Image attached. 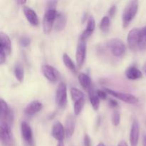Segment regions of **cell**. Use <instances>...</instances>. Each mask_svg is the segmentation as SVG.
<instances>
[{"label": "cell", "instance_id": "f546056e", "mask_svg": "<svg viewBox=\"0 0 146 146\" xmlns=\"http://www.w3.org/2000/svg\"><path fill=\"white\" fill-rule=\"evenodd\" d=\"M19 43L22 46L26 47L30 44V43H31V38L29 36H21L20 38Z\"/></svg>", "mask_w": 146, "mask_h": 146}, {"label": "cell", "instance_id": "e575fe53", "mask_svg": "<svg viewBox=\"0 0 146 146\" xmlns=\"http://www.w3.org/2000/svg\"><path fill=\"white\" fill-rule=\"evenodd\" d=\"M118 146H128L127 143L124 141H121V142H119V143L118 144Z\"/></svg>", "mask_w": 146, "mask_h": 146}, {"label": "cell", "instance_id": "cb8c5ba5", "mask_svg": "<svg viewBox=\"0 0 146 146\" xmlns=\"http://www.w3.org/2000/svg\"><path fill=\"white\" fill-rule=\"evenodd\" d=\"M70 91H71V98H72L74 103L81 101L82 99H85V95H84V94L83 93V91H81L78 88H71Z\"/></svg>", "mask_w": 146, "mask_h": 146}, {"label": "cell", "instance_id": "2e32d148", "mask_svg": "<svg viewBox=\"0 0 146 146\" xmlns=\"http://www.w3.org/2000/svg\"><path fill=\"white\" fill-rule=\"evenodd\" d=\"M95 27H96V21L95 19H94V17L91 16L88 18V21H87V26L86 29L83 31V33L81 34V41H85L87 38L90 36L91 35V34L93 33V31H94L95 29Z\"/></svg>", "mask_w": 146, "mask_h": 146}, {"label": "cell", "instance_id": "5bb4252c", "mask_svg": "<svg viewBox=\"0 0 146 146\" xmlns=\"http://www.w3.org/2000/svg\"><path fill=\"white\" fill-rule=\"evenodd\" d=\"M140 135V125L137 120L133 121L130 132V143L131 146H137L138 143V139Z\"/></svg>", "mask_w": 146, "mask_h": 146}, {"label": "cell", "instance_id": "44dd1931", "mask_svg": "<svg viewBox=\"0 0 146 146\" xmlns=\"http://www.w3.org/2000/svg\"><path fill=\"white\" fill-rule=\"evenodd\" d=\"M66 24V17L63 13L58 12L55 21V29L56 31H61L64 29Z\"/></svg>", "mask_w": 146, "mask_h": 146}, {"label": "cell", "instance_id": "d6a6232c", "mask_svg": "<svg viewBox=\"0 0 146 146\" xmlns=\"http://www.w3.org/2000/svg\"><path fill=\"white\" fill-rule=\"evenodd\" d=\"M115 11H116V6L113 5L108 10V15H109V17H113L115 14Z\"/></svg>", "mask_w": 146, "mask_h": 146}, {"label": "cell", "instance_id": "8d00e7d4", "mask_svg": "<svg viewBox=\"0 0 146 146\" xmlns=\"http://www.w3.org/2000/svg\"><path fill=\"white\" fill-rule=\"evenodd\" d=\"M17 4H21V5H23V4H26V3H27V1H22V0H21V1H17Z\"/></svg>", "mask_w": 146, "mask_h": 146}, {"label": "cell", "instance_id": "1f68e13d", "mask_svg": "<svg viewBox=\"0 0 146 146\" xmlns=\"http://www.w3.org/2000/svg\"><path fill=\"white\" fill-rule=\"evenodd\" d=\"M84 146H91V138L89 135L86 134L84 138Z\"/></svg>", "mask_w": 146, "mask_h": 146}, {"label": "cell", "instance_id": "277c9868", "mask_svg": "<svg viewBox=\"0 0 146 146\" xmlns=\"http://www.w3.org/2000/svg\"><path fill=\"white\" fill-rule=\"evenodd\" d=\"M57 13L55 8H48L45 11L43 17V29L45 33H49L51 31L56 19Z\"/></svg>", "mask_w": 146, "mask_h": 146}, {"label": "cell", "instance_id": "d4e9b609", "mask_svg": "<svg viewBox=\"0 0 146 146\" xmlns=\"http://www.w3.org/2000/svg\"><path fill=\"white\" fill-rule=\"evenodd\" d=\"M63 61H64L65 66L68 69L71 70V71H73L74 73L76 72V66L74 64V61L70 58L69 56L67 54H66V53L63 55Z\"/></svg>", "mask_w": 146, "mask_h": 146}, {"label": "cell", "instance_id": "3957f363", "mask_svg": "<svg viewBox=\"0 0 146 146\" xmlns=\"http://www.w3.org/2000/svg\"><path fill=\"white\" fill-rule=\"evenodd\" d=\"M0 138L3 145L11 146L14 143L13 134L11 132V125L6 122L0 123Z\"/></svg>", "mask_w": 146, "mask_h": 146}, {"label": "cell", "instance_id": "4fadbf2b", "mask_svg": "<svg viewBox=\"0 0 146 146\" xmlns=\"http://www.w3.org/2000/svg\"><path fill=\"white\" fill-rule=\"evenodd\" d=\"M140 29L134 28L129 31L128 34V44L130 48L135 50L138 46V40H139Z\"/></svg>", "mask_w": 146, "mask_h": 146}, {"label": "cell", "instance_id": "52a82bcc", "mask_svg": "<svg viewBox=\"0 0 146 146\" xmlns=\"http://www.w3.org/2000/svg\"><path fill=\"white\" fill-rule=\"evenodd\" d=\"M56 103L61 108H64L67 104V88L65 83L61 82L56 91Z\"/></svg>", "mask_w": 146, "mask_h": 146}, {"label": "cell", "instance_id": "ba28073f", "mask_svg": "<svg viewBox=\"0 0 146 146\" xmlns=\"http://www.w3.org/2000/svg\"><path fill=\"white\" fill-rule=\"evenodd\" d=\"M21 133L23 140L28 146L33 145V133L30 125L25 121L21 123Z\"/></svg>", "mask_w": 146, "mask_h": 146}, {"label": "cell", "instance_id": "f1b7e54d", "mask_svg": "<svg viewBox=\"0 0 146 146\" xmlns=\"http://www.w3.org/2000/svg\"><path fill=\"white\" fill-rule=\"evenodd\" d=\"M112 123L115 126H118L120 123V121H121V115H120L119 112L118 111H115L112 114Z\"/></svg>", "mask_w": 146, "mask_h": 146}, {"label": "cell", "instance_id": "7a4b0ae2", "mask_svg": "<svg viewBox=\"0 0 146 146\" xmlns=\"http://www.w3.org/2000/svg\"><path fill=\"white\" fill-rule=\"evenodd\" d=\"M11 50V43L9 36L5 33H0V63L5 62L7 57L9 55Z\"/></svg>", "mask_w": 146, "mask_h": 146}, {"label": "cell", "instance_id": "4dcf8cb0", "mask_svg": "<svg viewBox=\"0 0 146 146\" xmlns=\"http://www.w3.org/2000/svg\"><path fill=\"white\" fill-rule=\"evenodd\" d=\"M96 95L98 96V97L99 98L103 100L106 99L107 93L104 90H97V91H96Z\"/></svg>", "mask_w": 146, "mask_h": 146}, {"label": "cell", "instance_id": "8992f818", "mask_svg": "<svg viewBox=\"0 0 146 146\" xmlns=\"http://www.w3.org/2000/svg\"><path fill=\"white\" fill-rule=\"evenodd\" d=\"M104 91L107 93V94H110V95L113 96L115 98H118V99L121 100L123 102L127 103V104H135L138 102V99L136 96L131 94H128V93H121L118 92V91H113L110 88H105Z\"/></svg>", "mask_w": 146, "mask_h": 146}, {"label": "cell", "instance_id": "30bf717a", "mask_svg": "<svg viewBox=\"0 0 146 146\" xmlns=\"http://www.w3.org/2000/svg\"><path fill=\"white\" fill-rule=\"evenodd\" d=\"M86 55V44L84 41H81L78 43L76 53V59L78 67H81L84 64Z\"/></svg>", "mask_w": 146, "mask_h": 146}, {"label": "cell", "instance_id": "f35d334b", "mask_svg": "<svg viewBox=\"0 0 146 146\" xmlns=\"http://www.w3.org/2000/svg\"><path fill=\"white\" fill-rule=\"evenodd\" d=\"M56 146H64V144L63 142H59Z\"/></svg>", "mask_w": 146, "mask_h": 146}, {"label": "cell", "instance_id": "83f0119b", "mask_svg": "<svg viewBox=\"0 0 146 146\" xmlns=\"http://www.w3.org/2000/svg\"><path fill=\"white\" fill-rule=\"evenodd\" d=\"M85 99H82L79 101L74 103V113L75 115H78L82 111L84 105H85Z\"/></svg>", "mask_w": 146, "mask_h": 146}, {"label": "cell", "instance_id": "6da1fadb", "mask_svg": "<svg viewBox=\"0 0 146 146\" xmlns=\"http://www.w3.org/2000/svg\"><path fill=\"white\" fill-rule=\"evenodd\" d=\"M138 10V1H131L127 4L123 12L122 20L123 27H127L130 24L135 16L136 15Z\"/></svg>", "mask_w": 146, "mask_h": 146}, {"label": "cell", "instance_id": "ffe728a7", "mask_svg": "<svg viewBox=\"0 0 146 146\" xmlns=\"http://www.w3.org/2000/svg\"><path fill=\"white\" fill-rule=\"evenodd\" d=\"M125 76L131 80H137L142 77L143 74L138 68L135 66H130L125 71Z\"/></svg>", "mask_w": 146, "mask_h": 146}, {"label": "cell", "instance_id": "74e56055", "mask_svg": "<svg viewBox=\"0 0 146 146\" xmlns=\"http://www.w3.org/2000/svg\"><path fill=\"white\" fill-rule=\"evenodd\" d=\"M143 69L144 72H145V74H146V63L143 65Z\"/></svg>", "mask_w": 146, "mask_h": 146}, {"label": "cell", "instance_id": "ac0fdd59", "mask_svg": "<svg viewBox=\"0 0 146 146\" xmlns=\"http://www.w3.org/2000/svg\"><path fill=\"white\" fill-rule=\"evenodd\" d=\"M43 106L41 102L38 101H34L30 103L24 109V113L28 115H32L40 111Z\"/></svg>", "mask_w": 146, "mask_h": 146}, {"label": "cell", "instance_id": "836d02e7", "mask_svg": "<svg viewBox=\"0 0 146 146\" xmlns=\"http://www.w3.org/2000/svg\"><path fill=\"white\" fill-rule=\"evenodd\" d=\"M109 104L112 107H114V108L116 106H118V102H117L116 101H115L114 99H111V98H110L109 99Z\"/></svg>", "mask_w": 146, "mask_h": 146}, {"label": "cell", "instance_id": "ab89813d", "mask_svg": "<svg viewBox=\"0 0 146 146\" xmlns=\"http://www.w3.org/2000/svg\"><path fill=\"white\" fill-rule=\"evenodd\" d=\"M97 146H106L105 145H104V143H100L99 144H98V145H97Z\"/></svg>", "mask_w": 146, "mask_h": 146}, {"label": "cell", "instance_id": "603a6c76", "mask_svg": "<svg viewBox=\"0 0 146 146\" xmlns=\"http://www.w3.org/2000/svg\"><path fill=\"white\" fill-rule=\"evenodd\" d=\"M88 94H89L90 102H91V105H92L93 108L95 111H97V110H98L100 106V98L96 95V93L94 92L93 89L91 90L88 92Z\"/></svg>", "mask_w": 146, "mask_h": 146}, {"label": "cell", "instance_id": "7c38bea8", "mask_svg": "<svg viewBox=\"0 0 146 146\" xmlns=\"http://www.w3.org/2000/svg\"><path fill=\"white\" fill-rule=\"evenodd\" d=\"M52 136L58 142H63L66 135L65 128L59 121H56L54 123L51 130Z\"/></svg>", "mask_w": 146, "mask_h": 146}, {"label": "cell", "instance_id": "9a60e30c", "mask_svg": "<svg viewBox=\"0 0 146 146\" xmlns=\"http://www.w3.org/2000/svg\"><path fill=\"white\" fill-rule=\"evenodd\" d=\"M23 11H24V14L25 15L26 18H27V19L28 20L30 24L34 26L38 25L39 21H38V16H37L36 13L34 10H33L30 7L24 6V8H23Z\"/></svg>", "mask_w": 146, "mask_h": 146}, {"label": "cell", "instance_id": "5b68a950", "mask_svg": "<svg viewBox=\"0 0 146 146\" xmlns=\"http://www.w3.org/2000/svg\"><path fill=\"white\" fill-rule=\"evenodd\" d=\"M107 47L111 54L115 56H121L125 53V45L122 40L119 38H112L107 42Z\"/></svg>", "mask_w": 146, "mask_h": 146}, {"label": "cell", "instance_id": "8fae6325", "mask_svg": "<svg viewBox=\"0 0 146 146\" xmlns=\"http://www.w3.org/2000/svg\"><path fill=\"white\" fill-rule=\"evenodd\" d=\"M41 71L44 76L50 81H56L59 78V73L54 66L44 64L41 66Z\"/></svg>", "mask_w": 146, "mask_h": 146}, {"label": "cell", "instance_id": "7402d4cb", "mask_svg": "<svg viewBox=\"0 0 146 146\" xmlns=\"http://www.w3.org/2000/svg\"><path fill=\"white\" fill-rule=\"evenodd\" d=\"M138 48L141 51L146 50V26L140 29Z\"/></svg>", "mask_w": 146, "mask_h": 146}, {"label": "cell", "instance_id": "e0dca14e", "mask_svg": "<svg viewBox=\"0 0 146 146\" xmlns=\"http://www.w3.org/2000/svg\"><path fill=\"white\" fill-rule=\"evenodd\" d=\"M75 118L74 115L70 114L69 115L67 116L65 123L66 136L67 138H71L74 134V130H75Z\"/></svg>", "mask_w": 146, "mask_h": 146}, {"label": "cell", "instance_id": "4316f807", "mask_svg": "<svg viewBox=\"0 0 146 146\" xmlns=\"http://www.w3.org/2000/svg\"><path fill=\"white\" fill-rule=\"evenodd\" d=\"M111 26V19L109 16H105L103 17L100 22V29L103 32H107L108 31Z\"/></svg>", "mask_w": 146, "mask_h": 146}, {"label": "cell", "instance_id": "d590c367", "mask_svg": "<svg viewBox=\"0 0 146 146\" xmlns=\"http://www.w3.org/2000/svg\"><path fill=\"white\" fill-rule=\"evenodd\" d=\"M143 146H146V134L143 137Z\"/></svg>", "mask_w": 146, "mask_h": 146}, {"label": "cell", "instance_id": "484cf974", "mask_svg": "<svg viewBox=\"0 0 146 146\" xmlns=\"http://www.w3.org/2000/svg\"><path fill=\"white\" fill-rule=\"evenodd\" d=\"M14 74H15L17 79L19 82H22L24 77V71L22 65L19 64V63H18V64L15 65V67H14Z\"/></svg>", "mask_w": 146, "mask_h": 146}, {"label": "cell", "instance_id": "d6986e66", "mask_svg": "<svg viewBox=\"0 0 146 146\" xmlns=\"http://www.w3.org/2000/svg\"><path fill=\"white\" fill-rule=\"evenodd\" d=\"M78 78L81 86L84 89L86 90L88 92H89L91 90L93 89L92 86H91V80L89 76L84 74V73H81V74H78Z\"/></svg>", "mask_w": 146, "mask_h": 146}, {"label": "cell", "instance_id": "9c48e42d", "mask_svg": "<svg viewBox=\"0 0 146 146\" xmlns=\"http://www.w3.org/2000/svg\"><path fill=\"white\" fill-rule=\"evenodd\" d=\"M0 105H1V121L6 122L10 124L13 120V113L11 108L8 106L6 101L2 98L0 99Z\"/></svg>", "mask_w": 146, "mask_h": 146}]
</instances>
